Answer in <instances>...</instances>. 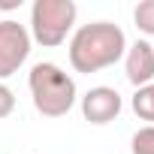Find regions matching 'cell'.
<instances>
[{"label": "cell", "instance_id": "9c48e42d", "mask_svg": "<svg viewBox=\"0 0 154 154\" xmlns=\"http://www.w3.org/2000/svg\"><path fill=\"white\" fill-rule=\"evenodd\" d=\"M133 21L142 33L154 36V0H142V3L133 9Z\"/></svg>", "mask_w": 154, "mask_h": 154}, {"label": "cell", "instance_id": "7a4b0ae2", "mask_svg": "<svg viewBox=\"0 0 154 154\" xmlns=\"http://www.w3.org/2000/svg\"><path fill=\"white\" fill-rule=\"evenodd\" d=\"M27 85H30V97H33L36 112L45 115V118H63L75 106V82H72V75L63 72L51 60L33 63V69L27 75Z\"/></svg>", "mask_w": 154, "mask_h": 154}, {"label": "cell", "instance_id": "52a82bcc", "mask_svg": "<svg viewBox=\"0 0 154 154\" xmlns=\"http://www.w3.org/2000/svg\"><path fill=\"white\" fill-rule=\"evenodd\" d=\"M130 106H133V112H136L142 121L154 124V82H151V85H142V88H136V94H133Z\"/></svg>", "mask_w": 154, "mask_h": 154}, {"label": "cell", "instance_id": "3957f363", "mask_svg": "<svg viewBox=\"0 0 154 154\" xmlns=\"http://www.w3.org/2000/svg\"><path fill=\"white\" fill-rule=\"evenodd\" d=\"M79 6L72 0H36L30 6V39L45 48H54L66 39L75 24Z\"/></svg>", "mask_w": 154, "mask_h": 154}, {"label": "cell", "instance_id": "277c9868", "mask_svg": "<svg viewBox=\"0 0 154 154\" xmlns=\"http://www.w3.org/2000/svg\"><path fill=\"white\" fill-rule=\"evenodd\" d=\"M30 54V33L24 24L3 18L0 21V82L21 69V63Z\"/></svg>", "mask_w": 154, "mask_h": 154}, {"label": "cell", "instance_id": "6da1fadb", "mask_svg": "<svg viewBox=\"0 0 154 154\" xmlns=\"http://www.w3.org/2000/svg\"><path fill=\"white\" fill-rule=\"evenodd\" d=\"M127 51V36L112 21H91L82 24L69 39V63L75 72H100L118 63Z\"/></svg>", "mask_w": 154, "mask_h": 154}, {"label": "cell", "instance_id": "5b68a950", "mask_svg": "<svg viewBox=\"0 0 154 154\" xmlns=\"http://www.w3.org/2000/svg\"><path fill=\"white\" fill-rule=\"evenodd\" d=\"M82 115L91 124H109V121H115L121 115V94L115 88H106V85L91 88L82 97Z\"/></svg>", "mask_w": 154, "mask_h": 154}, {"label": "cell", "instance_id": "ba28073f", "mask_svg": "<svg viewBox=\"0 0 154 154\" xmlns=\"http://www.w3.org/2000/svg\"><path fill=\"white\" fill-rule=\"evenodd\" d=\"M130 151L133 154H154V124H145V127H139L133 133Z\"/></svg>", "mask_w": 154, "mask_h": 154}, {"label": "cell", "instance_id": "30bf717a", "mask_svg": "<svg viewBox=\"0 0 154 154\" xmlns=\"http://www.w3.org/2000/svg\"><path fill=\"white\" fill-rule=\"evenodd\" d=\"M12 109H15V94H12L3 82H0V118H9Z\"/></svg>", "mask_w": 154, "mask_h": 154}, {"label": "cell", "instance_id": "8992f818", "mask_svg": "<svg viewBox=\"0 0 154 154\" xmlns=\"http://www.w3.org/2000/svg\"><path fill=\"white\" fill-rule=\"evenodd\" d=\"M124 72H127V82L136 85V88L154 82V45L148 39H136L133 45H127Z\"/></svg>", "mask_w": 154, "mask_h": 154}]
</instances>
